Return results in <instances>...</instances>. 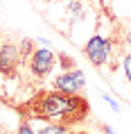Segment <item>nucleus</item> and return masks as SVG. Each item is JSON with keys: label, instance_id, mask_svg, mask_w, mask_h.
Here are the masks:
<instances>
[{"label": "nucleus", "instance_id": "1", "mask_svg": "<svg viewBox=\"0 0 131 134\" xmlns=\"http://www.w3.org/2000/svg\"><path fill=\"white\" fill-rule=\"evenodd\" d=\"M16 111L27 120H45L75 127L90 116V102L79 93H66L59 89H41L27 102L16 107Z\"/></svg>", "mask_w": 131, "mask_h": 134}, {"label": "nucleus", "instance_id": "2", "mask_svg": "<svg viewBox=\"0 0 131 134\" xmlns=\"http://www.w3.org/2000/svg\"><path fill=\"white\" fill-rule=\"evenodd\" d=\"M27 68L29 75L36 80H43L45 75L52 73V68H57V52L50 48H39L27 57Z\"/></svg>", "mask_w": 131, "mask_h": 134}, {"label": "nucleus", "instance_id": "3", "mask_svg": "<svg viewBox=\"0 0 131 134\" xmlns=\"http://www.w3.org/2000/svg\"><path fill=\"white\" fill-rule=\"evenodd\" d=\"M111 52H113V41L111 39H104L102 34H93L88 39V43L84 46V55L88 57V62L93 66H106L111 59Z\"/></svg>", "mask_w": 131, "mask_h": 134}, {"label": "nucleus", "instance_id": "4", "mask_svg": "<svg viewBox=\"0 0 131 134\" xmlns=\"http://www.w3.org/2000/svg\"><path fill=\"white\" fill-rule=\"evenodd\" d=\"M21 62H23V55L16 43H11V41L0 43V75L2 77H7V80L18 77Z\"/></svg>", "mask_w": 131, "mask_h": 134}, {"label": "nucleus", "instance_id": "5", "mask_svg": "<svg viewBox=\"0 0 131 134\" xmlns=\"http://www.w3.org/2000/svg\"><path fill=\"white\" fill-rule=\"evenodd\" d=\"M86 86V80H84V73L72 68V71L63 73L59 77H54V89L59 91H66V93H79Z\"/></svg>", "mask_w": 131, "mask_h": 134}, {"label": "nucleus", "instance_id": "6", "mask_svg": "<svg viewBox=\"0 0 131 134\" xmlns=\"http://www.w3.org/2000/svg\"><path fill=\"white\" fill-rule=\"evenodd\" d=\"M75 130L72 127H68V125H59V123H52V125H45V127H41V132L39 134H72Z\"/></svg>", "mask_w": 131, "mask_h": 134}, {"label": "nucleus", "instance_id": "7", "mask_svg": "<svg viewBox=\"0 0 131 134\" xmlns=\"http://www.w3.org/2000/svg\"><path fill=\"white\" fill-rule=\"evenodd\" d=\"M68 14H72L75 18H84V5H82V0H70V2H68Z\"/></svg>", "mask_w": 131, "mask_h": 134}, {"label": "nucleus", "instance_id": "8", "mask_svg": "<svg viewBox=\"0 0 131 134\" xmlns=\"http://www.w3.org/2000/svg\"><path fill=\"white\" fill-rule=\"evenodd\" d=\"M18 48H21V55H23V59H27V57L32 55V52H34V41H32V39H23Z\"/></svg>", "mask_w": 131, "mask_h": 134}, {"label": "nucleus", "instance_id": "9", "mask_svg": "<svg viewBox=\"0 0 131 134\" xmlns=\"http://www.w3.org/2000/svg\"><path fill=\"white\" fill-rule=\"evenodd\" d=\"M57 59L61 62V66H63V68H68V71H72V68H75V59H70L68 55H63V52H59V55H57Z\"/></svg>", "mask_w": 131, "mask_h": 134}, {"label": "nucleus", "instance_id": "10", "mask_svg": "<svg viewBox=\"0 0 131 134\" xmlns=\"http://www.w3.org/2000/svg\"><path fill=\"white\" fill-rule=\"evenodd\" d=\"M16 134H34V130L29 127V120L27 118H23L21 116V123H18V132Z\"/></svg>", "mask_w": 131, "mask_h": 134}, {"label": "nucleus", "instance_id": "11", "mask_svg": "<svg viewBox=\"0 0 131 134\" xmlns=\"http://www.w3.org/2000/svg\"><path fill=\"white\" fill-rule=\"evenodd\" d=\"M122 68H124V75H127V80H129V84H131V52H129V55H124Z\"/></svg>", "mask_w": 131, "mask_h": 134}, {"label": "nucleus", "instance_id": "12", "mask_svg": "<svg viewBox=\"0 0 131 134\" xmlns=\"http://www.w3.org/2000/svg\"><path fill=\"white\" fill-rule=\"evenodd\" d=\"M104 100H106V105H111V109H113V111H120V105H117L113 98H106V93H104Z\"/></svg>", "mask_w": 131, "mask_h": 134}, {"label": "nucleus", "instance_id": "13", "mask_svg": "<svg viewBox=\"0 0 131 134\" xmlns=\"http://www.w3.org/2000/svg\"><path fill=\"white\" fill-rule=\"evenodd\" d=\"M124 39H127V41L131 43V32H129V30H124Z\"/></svg>", "mask_w": 131, "mask_h": 134}, {"label": "nucleus", "instance_id": "14", "mask_svg": "<svg viewBox=\"0 0 131 134\" xmlns=\"http://www.w3.org/2000/svg\"><path fill=\"white\" fill-rule=\"evenodd\" d=\"M104 134H115V132H113V130H111V127L106 125V127H104Z\"/></svg>", "mask_w": 131, "mask_h": 134}, {"label": "nucleus", "instance_id": "15", "mask_svg": "<svg viewBox=\"0 0 131 134\" xmlns=\"http://www.w3.org/2000/svg\"><path fill=\"white\" fill-rule=\"evenodd\" d=\"M72 134H90V132H79V130H75V132H72Z\"/></svg>", "mask_w": 131, "mask_h": 134}]
</instances>
